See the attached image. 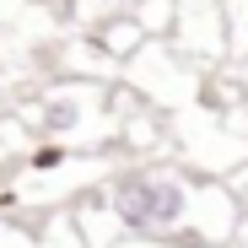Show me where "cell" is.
Instances as JSON below:
<instances>
[{"label":"cell","instance_id":"cell-1","mask_svg":"<svg viewBox=\"0 0 248 248\" xmlns=\"http://www.w3.org/2000/svg\"><path fill=\"white\" fill-rule=\"evenodd\" d=\"M130 237H168V243H205L232 248L243 227V205L227 178H205L178 156L156 162H119L97 189Z\"/></svg>","mask_w":248,"mask_h":248},{"label":"cell","instance_id":"cell-2","mask_svg":"<svg viewBox=\"0 0 248 248\" xmlns=\"http://www.w3.org/2000/svg\"><path fill=\"white\" fill-rule=\"evenodd\" d=\"M205 76H211V70L194 65L173 38H151L135 60H124V76H119V81H124L146 108H156V113H184V108L200 103Z\"/></svg>","mask_w":248,"mask_h":248},{"label":"cell","instance_id":"cell-3","mask_svg":"<svg viewBox=\"0 0 248 248\" xmlns=\"http://www.w3.org/2000/svg\"><path fill=\"white\" fill-rule=\"evenodd\" d=\"M173 44L205 65L216 70L232 60V27H227V0H178V22H173Z\"/></svg>","mask_w":248,"mask_h":248},{"label":"cell","instance_id":"cell-4","mask_svg":"<svg viewBox=\"0 0 248 248\" xmlns=\"http://www.w3.org/2000/svg\"><path fill=\"white\" fill-rule=\"evenodd\" d=\"M54 65H60V76H70V81H103V87H113V81L124 76V65L92 38V27H76L65 44H54Z\"/></svg>","mask_w":248,"mask_h":248},{"label":"cell","instance_id":"cell-5","mask_svg":"<svg viewBox=\"0 0 248 248\" xmlns=\"http://www.w3.org/2000/svg\"><path fill=\"white\" fill-rule=\"evenodd\" d=\"M92 38H97V44L124 65V60H135L146 44H151V38H146V27L135 22V11L130 6H119V11H103L97 22H92Z\"/></svg>","mask_w":248,"mask_h":248},{"label":"cell","instance_id":"cell-6","mask_svg":"<svg viewBox=\"0 0 248 248\" xmlns=\"http://www.w3.org/2000/svg\"><path fill=\"white\" fill-rule=\"evenodd\" d=\"M70 211H76V227H81V237H87V248H113V243H124V237H130V232L119 227V216L108 211V200H103L97 189H92V194H81Z\"/></svg>","mask_w":248,"mask_h":248},{"label":"cell","instance_id":"cell-7","mask_svg":"<svg viewBox=\"0 0 248 248\" xmlns=\"http://www.w3.org/2000/svg\"><path fill=\"white\" fill-rule=\"evenodd\" d=\"M38 248H87V237H81L70 205H65V211L54 205V211L44 216V227H38Z\"/></svg>","mask_w":248,"mask_h":248},{"label":"cell","instance_id":"cell-8","mask_svg":"<svg viewBox=\"0 0 248 248\" xmlns=\"http://www.w3.org/2000/svg\"><path fill=\"white\" fill-rule=\"evenodd\" d=\"M135 22L146 27V38H173V22H178V0H130Z\"/></svg>","mask_w":248,"mask_h":248},{"label":"cell","instance_id":"cell-9","mask_svg":"<svg viewBox=\"0 0 248 248\" xmlns=\"http://www.w3.org/2000/svg\"><path fill=\"white\" fill-rule=\"evenodd\" d=\"M38 16H44V6H38V0H0V54H6L16 22H38Z\"/></svg>","mask_w":248,"mask_h":248},{"label":"cell","instance_id":"cell-10","mask_svg":"<svg viewBox=\"0 0 248 248\" xmlns=\"http://www.w3.org/2000/svg\"><path fill=\"white\" fill-rule=\"evenodd\" d=\"M227 27H232V60H248V0H227Z\"/></svg>","mask_w":248,"mask_h":248},{"label":"cell","instance_id":"cell-11","mask_svg":"<svg viewBox=\"0 0 248 248\" xmlns=\"http://www.w3.org/2000/svg\"><path fill=\"white\" fill-rule=\"evenodd\" d=\"M0 248H38V227H27L16 216H0Z\"/></svg>","mask_w":248,"mask_h":248},{"label":"cell","instance_id":"cell-12","mask_svg":"<svg viewBox=\"0 0 248 248\" xmlns=\"http://www.w3.org/2000/svg\"><path fill=\"white\" fill-rule=\"evenodd\" d=\"M113 248H205V243H168V237H124Z\"/></svg>","mask_w":248,"mask_h":248},{"label":"cell","instance_id":"cell-13","mask_svg":"<svg viewBox=\"0 0 248 248\" xmlns=\"http://www.w3.org/2000/svg\"><path fill=\"white\" fill-rule=\"evenodd\" d=\"M227 189L237 194V205H243V211H248V162H237V168L227 173Z\"/></svg>","mask_w":248,"mask_h":248},{"label":"cell","instance_id":"cell-14","mask_svg":"<svg viewBox=\"0 0 248 248\" xmlns=\"http://www.w3.org/2000/svg\"><path fill=\"white\" fill-rule=\"evenodd\" d=\"M232 248H248V211H243V227H237V237H232Z\"/></svg>","mask_w":248,"mask_h":248}]
</instances>
